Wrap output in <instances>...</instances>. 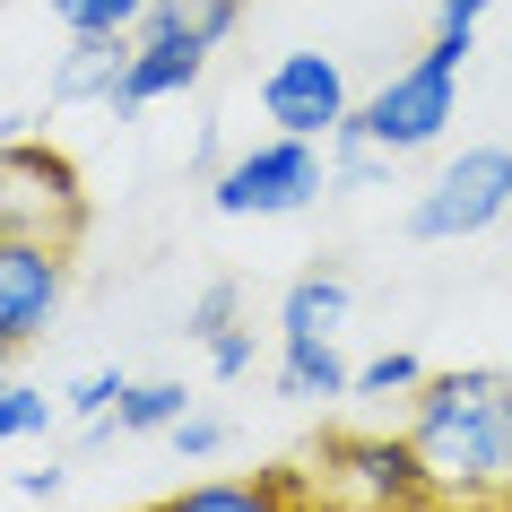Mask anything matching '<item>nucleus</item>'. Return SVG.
<instances>
[{"label":"nucleus","mask_w":512,"mask_h":512,"mask_svg":"<svg viewBox=\"0 0 512 512\" xmlns=\"http://www.w3.org/2000/svg\"><path fill=\"white\" fill-rule=\"evenodd\" d=\"M391 165H400V157H391V148H374L356 122L330 139V191H374V183H391Z\"/></svg>","instance_id":"nucleus-15"},{"label":"nucleus","mask_w":512,"mask_h":512,"mask_svg":"<svg viewBox=\"0 0 512 512\" xmlns=\"http://www.w3.org/2000/svg\"><path fill=\"white\" fill-rule=\"evenodd\" d=\"M339 322H348V278H296L287 296H278V339H339Z\"/></svg>","instance_id":"nucleus-13"},{"label":"nucleus","mask_w":512,"mask_h":512,"mask_svg":"<svg viewBox=\"0 0 512 512\" xmlns=\"http://www.w3.org/2000/svg\"><path fill=\"white\" fill-rule=\"evenodd\" d=\"M174 417H191V391H183V382H131L122 408H113L96 434H174Z\"/></svg>","instance_id":"nucleus-14"},{"label":"nucleus","mask_w":512,"mask_h":512,"mask_svg":"<svg viewBox=\"0 0 512 512\" xmlns=\"http://www.w3.org/2000/svg\"><path fill=\"white\" fill-rule=\"evenodd\" d=\"M209 374L217 382H235V374H252V330H217V339H209Z\"/></svg>","instance_id":"nucleus-22"},{"label":"nucleus","mask_w":512,"mask_h":512,"mask_svg":"<svg viewBox=\"0 0 512 512\" xmlns=\"http://www.w3.org/2000/svg\"><path fill=\"white\" fill-rule=\"evenodd\" d=\"M313 200H330V148L322 139H287V131H270L261 148L226 157L217 183H209L217 217H296Z\"/></svg>","instance_id":"nucleus-4"},{"label":"nucleus","mask_w":512,"mask_h":512,"mask_svg":"<svg viewBox=\"0 0 512 512\" xmlns=\"http://www.w3.org/2000/svg\"><path fill=\"white\" fill-rule=\"evenodd\" d=\"M495 217H512V148H460L408 200V243H469Z\"/></svg>","instance_id":"nucleus-7"},{"label":"nucleus","mask_w":512,"mask_h":512,"mask_svg":"<svg viewBox=\"0 0 512 512\" xmlns=\"http://www.w3.org/2000/svg\"><path fill=\"white\" fill-rule=\"evenodd\" d=\"M53 417H61V400L44 382H18V374L0 382V443H27V434H44Z\"/></svg>","instance_id":"nucleus-16"},{"label":"nucleus","mask_w":512,"mask_h":512,"mask_svg":"<svg viewBox=\"0 0 512 512\" xmlns=\"http://www.w3.org/2000/svg\"><path fill=\"white\" fill-rule=\"evenodd\" d=\"M174 512H313L322 504V486L304 460H270V469H252V478H191L183 495H165Z\"/></svg>","instance_id":"nucleus-10"},{"label":"nucleus","mask_w":512,"mask_h":512,"mask_svg":"<svg viewBox=\"0 0 512 512\" xmlns=\"http://www.w3.org/2000/svg\"><path fill=\"white\" fill-rule=\"evenodd\" d=\"M122 391H131V374H122V365H96V374H79L61 391V408H70L79 426H105L113 408H122Z\"/></svg>","instance_id":"nucleus-19"},{"label":"nucleus","mask_w":512,"mask_h":512,"mask_svg":"<svg viewBox=\"0 0 512 512\" xmlns=\"http://www.w3.org/2000/svg\"><path fill=\"white\" fill-rule=\"evenodd\" d=\"M174 452H183V460H217V452H226V426L191 408V417H174Z\"/></svg>","instance_id":"nucleus-21"},{"label":"nucleus","mask_w":512,"mask_h":512,"mask_svg":"<svg viewBox=\"0 0 512 512\" xmlns=\"http://www.w3.org/2000/svg\"><path fill=\"white\" fill-rule=\"evenodd\" d=\"M261 122H278L287 139H339L356 122V96H348V70L330 53H278L261 70Z\"/></svg>","instance_id":"nucleus-8"},{"label":"nucleus","mask_w":512,"mask_h":512,"mask_svg":"<svg viewBox=\"0 0 512 512\" xmlns=\"http://www.w3.org/2000/svg\"><path fill=\"white\" fill-rule=\"evenodd\" d=\"M70 35H139V18H148V0H44Z\"/></svg>","instance_id":"nucleus-17"},{"label":"nucleus","mask_w":512,"mask_h":512,"mask_svg":"<svg viewBox=\"0 0 512 512\" xmlns=\"http://www.w3.org/2000/svg\"><path fill=\"white\" fill-rule=\"evenodd\" d=\"M356 391V365L339 356V339H278V400L330 408Z\"/></svg>","instance_id":"nucleus-12"},{"label":"nucleus","mask_w":512,"mask_h":512,"mask_svg":"<svg viewBox=\"0 0 512 512\" xmlns=\"http://www.w3.org/2000/svg\"><path fill=\"white\" fill-rule=\"evenodd\" d=\"M217 35L200 27V0H148V18H139V44H131V70H122V87H113V122H131V113L165 105V96H183V87H200V70H209Z\"/></svg>","instance_id":"nucleus-6"},{"label":"nucleus","mask_w":512,"mask_h":512,"mask_svg":"<svg viewBox=\"0 0 512 512\" xmlns=\"http://www.w3.org/2000/svg\"><path fill=\"white\" fill-rule=\"evenodd\" d=\"M131 512H174V504H131Z\"/></svg>","instance_id":"nucleus-26"},{"label":"nucleus","mask_w":512,"mask_h":512,"mask_svg":"<svg viewBox=\"0 0 512 512\" xmlns=\"http://www.w3.org/2000/svg\"><path fill=\"white\" fill-rule=\"evenodd\" d=\"M322 504H391V512H443L434 504V478L408 426H330L313 452H304Z\"/></svg>","instance_id":"nucleus-3"},{"label":"nucleus","mask_w":512,"mask_h":512,"mask_svg":"<svg viewBox=\"0 0 512 512\" xmlns=\"http://www.w3.org/2000/svg\"><path fill=\"white\" fill-rule=\"evenodd\" d=\"M469 53H478V35H452L434 27V44L408 70H391V79L356 105V131L374 139V148H391V157H426L434 139L452 131L460 113V70H469Z\"/></svg>","instance_id":"nucleus-2"},{"label":"nucleus","mask_w":512,"mask_h":512,"mask_svg":"<svg viewBox=\"0 0 512 512\" xmlns=\"http://www.w3.org/2000/svg\"><path fill=\"white\" fill-rule=\"evenodd\" d=\"M139 35H70V53L53 70V105H113V87L131 70Z\"/></svg>","instance_id":"nucleus-11"},{"label":"nucleus","mask_w":512,"mask_h":512,"mask_svg":"<svg viewBox=\"0 0 512 512\" xmlns=\"http://www.w3.org/2000/svg\"><path fill=\"white\" fill-rule=\"evenodd\" d=\"M61 296H70V243L44 235H0V348L27 356L53 330Z\"/></svg>","instance_id":"nucleus-9"},{"label":"nucleus","mask_w":512,"mask_h":512,"mask_svg":"<svg viewBox=\"0 0 512 512\" xmlns=\"http://www.w3.org/2000/svg\"><path fill=\"white\" fill-rule=\"evenodd\" d=\"M417 382H426L417 356H408V348H382L374 365H356V391H348V400H408Z\"/></svg>","instance_id":"nucleus-18"},{"label":"nucleus","mask_w":512,"mask_h":512,"mask_svg":"<svg viewBox=\"0 0 512 512\" xmlns=\"http://www.w3.org/2000/svg\"><path fill=\"white\" fill-rule=\"evenodd\" d=\"M79 226H87L79 165L61 157L53 139H27V131H9V139H0V235L79 243Z\"/></svg>","instance_id":"nucleus-5"},{"label":"nucleus","mask_w":512,"mask_h":512,"mask_svg":"<svg viewBox=\"0 0 512 512\" xmlns=\"http://www.w3.org/2000/svg\"><path fill=\"white\" fill-rule=\"evenodd\" d=\"M313 512H391V504H313Z\"/></svg>","instance_id":"nucleus-25"},{"label":"nucleus","mask_w":512,"mask_h":512,"mask_svg":"<svg viewBox=\"0 0 512 512\" xmlns=\"http://www.w3.org/2000/svg\"><path fill=\"white\" fill-rule=\"evenodd\" d=\"M0 382H9V348H0Z\"/></svg>","instance_id":"nucleus-27"},{"label":"nucleus","mask_w":512,"mask_h":512,"mask_svg":"<svg viewBox=\"0 0 512 512\" xmlns=\"http://www.w3.org/2000/svg\"><path fill=\"white\" fill-rule=\"evenodd\" d=\"M408 443L443 512H512V365H452L408 391Z\"/></svg>","instance_id":"nucleus-1"},{"label":"nucleus","mask_w":512,"mask_h":512,"mask_svg":"<svg viewBox=\"0 0 512 512\" xmlns=\"http://www.w3.org/2000/svg\"><path fill=\"white\" fill-rule=\"evenodd\" d=\"M61 478H70L61 460H44V469H18V495H35V504H44V495H61Z\"/></svg>","instance_id":"nucleus-24"},{"label":"nucleus","mask_w":512,"mask_h":512,"mask_svg":"<svg viewBox=\"0 0 512 512\" xmlns=\"http://www.w3.org/2000/svg\"><path fill=\"white\" fill-rule=\"evenodd\" d=\"M235 313H243V287H235V278H209V287L191 296V339L209 348L217 330H235Z\"/></svg>","instance_id":"nucleus-20"},{"label":"nucleus","mask_w":512,"mask_h":512,"mask_svg":"<svg viewBox=\"0 0 512 512\" xmlns=\"http://www.w3.org/2000/svg\"><path fill=\"white\" fill-rule=\"evenodd\" d=\"M495 9V0H434V27H452V35H478V18Z\"/></svg>","instance_id":"nucleus-23"}]
</instances>
